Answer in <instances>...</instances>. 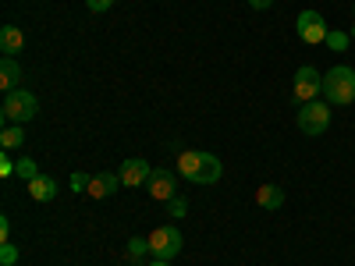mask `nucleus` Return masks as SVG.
Wrapping results in <instances>:
<instances>
[{
    "label": "nucleus",
    "mask_w": 355,
    "mask_h": 266,
    "mask_svg": "<svg viewBox=\"0 0 355 266\" xmlns=\"http://www.w3.org/2000/svg\"><path fill=\"white\" fill-rule=\"evenodd\" d=\"M178 174L192 185H217L224 174V163H220V157L206 153V150H189L178 157Z\"/></svg>",
    "instance_id": "f257e3e1"
},
{
    "label": "nucleus",
    "mask_w": 355,
    "mask_h": 266,
    "mask_svg": "<svg viewBox=\"0 0 355 266\" xmlns=\"http://www.w3.org/2000/svg\"><path fill=\"white\" fill-rule=\"evenodd\" d=\"M320 96L331 107H352L355 103V68H348V64L331 68L323 75V93Z\"/></svg>",
    "instance_id": "f03ea898"
},
{
    "label": "nucleus",
    "mask_w": 355,
    "mask_h": 266,
    "mask_svg": "<svg viewBox=\"0 0 355 266\" xmlns=\"http://www.w3.org/2000/svg\"><path fill=\"white\" fill-rule=\"evenodd\" d=\"M36 114H40V100L28 93V89L4 93V103H0V117H4V125H28Z\"/></svg>",
    "instance_id": "7ed1b4c3"
},
{
    "label": "nucleus",
    "mask_w": 355,
    "mask_h": 266,
    "mask_svg": "<svg viewBox=\"0 0 355 266\" xmlns=\"http://www.w3.org/2000/svg\"><path fill=\"white\" fill-rule=\"evenodd\" d=\"M295 121H299V132L302 135H323L331 128V103L327 100H309V103H302L299 107V117H295Z\"/></svg>",
    "instance_id": "20e7f679"
},
{
    "label": "nucleus",
    "mask_w": 355,
    "mask_h": 266,
    "mask_svg": "<svg viewBox=\"0 0 355 266\" xmlns=\"http://www.w3.org/2000/svg\"><path fill=\"white\" fill-rule=\"evenodd\" d=\"M182 245H185V238H182V231H178L174 224H164V227H157L153 234H150V256L153 259H174L178 252H182Z\"/></svg>",
    "instance_id": "39448f33"
},
{
    "label": "nucleus",
    "mask_w": 355,
    "mask_h": 266,
    "mask_svg": "<svg viewBox=\"0 0 355 266\" xmlns=\"http://www.w3.org/2000/svg\"><path fill=\"white\" fill-rule=\"evenodd\" d=\"M291 93L299 103H309L323 93V75L313 68V64H302L299 71H295V85H291Z\"/></svg>",
    "instance_id": "423d86ee"
},
{
    "label": "nucleus",
    "mask_w": 355,
    "mask_h": 266,
    "mask_svg": "<svg viewBox=\"0 0 355 266\" xmlns=\"http://www.w3.org/2000/svg\"><path fill=\"white\" fill-rule=\"evenodd\" d=\"M295 33H299L302 43L316 46V43H327V33H331V28H327V21H323L320 11H302L299 21H295Z\"/></svg>",
    "instance_id": "0eeeda50"
},
{
    "label": "nucleus",
    "mask_w": 355,
    "mask_h": 266,
    "mask_svg": "<svg viewBox=\"0 0 355 266\" xmlns=\"http://www.w3.org/2000/svg\"><path fill=\"white\" fill-rule=\"evenodd\" d=\"M146 188H150V195H153V199H160V202L174 199V195H178V170L157 167V170L150 174V181H146Z\"/></svg>",
    "instance_id": "6e6552de"
},
{
    "label": "nucleus",
    "mask_w": 355,
    "mask_h": 266,
    "mask_svg": "<svg viewBox=\"0 0 355 266\" xmlns=\"http://www.w3.org/2000/svg\"><path fill=\"white\" fill-rule=\"evenodd\" d=\"M150 174H153V167L146 163L142 157L125 160L121 170H117V177H121V185H125V188H139V185H146V181H150Z\"/></svg>",
    "instance_id": "1a4fd4ad"
},
{
    "label": "nucleus",
    "mask_w": 355,
    "mask_h": 266,
    "mask_svg": "<svg viewBox=\"0 0 355 266\" xmlns=\"http://www.w3.org/2000/svg\"><path fill=\"white\" fill-rule=\"evenodd\" d=\"M117 185H121V177H117L114 170H100L93 174V181H89V192L85 195H93V199H107L117 192Z\"/></svg>",
    "instance_id": "9d476101"
},
{
    "label": "nucleus",
    "mask_w": 355,
    "mask_h": 266,
    "mask_svg": "<svg viewBox=\"0 0 355 266\" xmlns=\"http://www.w3.org/2000/svg\"><path fill=\"white\" fill-rule=\"evenodd\" d=\"M0 89H4V93L21 89V64L15 61V57H4V61H0Z\"/></svg>",
    "instance_id": "9b49d317"
},
{
    "label": "nucleus",
    "mask_w": 355,
    "mask_h": 266,
    "mask_svg": "<svg viewBox=\"0 0 355 266\" xmlns=\"http://www.w3.org/2000/svg\"><path fill=\"white\" fill-rule=\"evenodd\" d=\"M0 50H4V57H15L25 50V33L18 25H4L0 28Z\"/></svg>",
    "instance_id": "f8f14e48"
},
{
    "label": "nucleus",
    "mask_w": 355,
    "mask_h": 266,
    "mask_svg": "<svg viewBox=\"0 0 355 266\" xmlns=\"http://www.w3.org/2000/svg\"><path fill=\"white\" fill-rule=\"evenodd\" d=\"M256 202L263 206V210H281V206H284V188H277V185H259V188H256Z\"/></svg>",
    "instance_id": "ddd939ff"
},
{
    "label": "nucleus",
    "mask_w": 355,
    "mask_h": 266,
    "mask_svg": "<svg viewBox=\"0 0 355 266\" xmlns=\"http://www.w3.org/2000/svg\"><path fill=\"white\" fill-rule=\"evenodd\" d=\"M28 195H33L36 202H50L57 195V181H53V177H46V174H40L36 181H28Z\"/></svg>",
    "instance_id": "4468645a"
},
{
    "label": "nucleus",
    "mask_w": 355,
    "mask_h": 266,
    "mask_svg": "<svg viewBox=\"0 0 355 266\" xmlns=\"http://www.w3.org/2000/svg\"><path fill=\"white\" fill-rule=\"evenodd\" d=\"M21 142H25V125H4V132H0V145L11 153V150H18Z\"/></svg>",
    "instance_id": "2eb2a0df"
},
{
    "label": "nucleus",
    "mask_w": 355,
    "mask_h": 266,
    "mask_svg": "<svg viewBox=\"0 0 355 266\" xmlns=\"http://www.w3.org/2000/svg\"><path fill=\"white\" fill-rule=\"evenodd\" d=\"M15 177H21L25 185H28V181H36V177H40L36 160H33V157H21V160H15Z\"/></svg>",
    "instance_id": "dca6fc26"
},
{
    "label": "nucleus",
    "mask_w": 355,
    "mask_h": 266,
    "mask_svg": "<svg viewBox=\"0 0 355 266\" xmlns=\"http://www.w3.org/2000/svg\"><path fill=\"white\" fill-rule=\"evenodd\" d=\"M128 256H132V259L150 256V238H128Z\"/></svg>",
    "instance_id": "f3484780"
},
{
    "label": "nucleus",
    "mask_w": 355,
    "mask_h": 266,
    "mask_svg": "<svg viewBox=\"0 0 355 266\" xmlns=\"http://www.w3.org/2000/svg\"><path fill=\"white\" fill-rule=\"evenodd\" d=\"M167 213H171L174 220H182V217L189 213V202H185L182 195H174V199H167Z\"/></svg>",
    "instance_id": "a211bd4d"
},
{
    "label": "nucleus",
    "mask_w": 355,
    "mask_h": 266,
    "mask_svg": "<svg viewBox=\"0 0 355 266\" xmlns=\"http://www.w3.org/2000/svg\"><path fill=\"white\" fill-rule=\"evenodd\" d=\"M0 263H4V266H15L18 263V249L11 242H0Z\"/></svg>",
    "instance_id": "6ab92c4d"
},
{
    "label": "nucleus",
    "mask_w": 355,
    "mask_h": 266,
    "mask_svg": "<svg viewBox=\"0 0 355 266\" xmlns=\"http://www.w3.org/2000/svg\"><path fill=\"white\" fill-rule=\"evenodd\" d=\"M89 181H93V174H85V170H75L71 174V188L75 192H89Z\"/></svg>",
    "instance_id": "aec40b11"
},
{
    "label": "nucleus",
    "mask_w": 355,
    "mask_h": 266,
    "mask_svg": "<svg viewBox=\"0 0 355 266\" xmlns=\"http://www.w3.org/2000/svg\"><path fill=\"white\" fill-rule=\"evenodd\" d=\"M327 46H331V50H348V36L334 28V33H327Z\"/></svg>",
    "instance_id": "412c9836"
},
{
    "label": "nucleus",
    "mask_w": 355,
    "mask_h": 266,
    "mask_svg": "<svg viewBox=\"0 0 355 266\" xmlns=\"http://www.w3.org/2000/svg\"><path fill=\"white\" fill-rule=\"evenodd\" d=\"M85 8H89V11H96V15H103V11L114 8V0H85Z\"/></svg>",
    "instance_id": "4be33fe9"
},
{
    "label": "nucleus",
    "mask_w": 355,
    "mask_h": 266,
    "mask_svg": "<svg viewBox=\"0 0 355 266\" xmlns=\"http://www.w3.org/2000/svg\"><path fill=\"white\" fill-rule=\"evenodd\" d=\"M0 174H4V177H11V174H15V160L8 157V150H4V157H0Z\"/></svg>",
    "instance_id": "5701e85b"
},
{
    "label": "nucleus",
    "mask_w": 355,
    "mask_h": 266,
    "mask_svg": "<svg viewBox=\"0 0 355 266\" xmlns=\"http://www.w3.org/2000/svg\"><path fill=\"white\" fill-rule=\"evenodd\" d=\"M245 4H249L252 11H266V8H270V4H274V0H245Z\"/></svg>",
    "instance_id": "b1692460"
},
{
    "label": "nucleus",
    "mask_w": 355,
    "mask_h": 266,
    "mask_svg": "<svg viewBox=\"0 0 355 266\" xmlns=\"http://www.w3.org/2000/svg\"><path fill=\"white\" fill-rule=\"evenodd\" d=\"M8 234H11V220H0V242H8Z\"/></svg>",
    "instance_id": "393cba45"
},
{
    "label": "nucleus",
    "mask_w": 355,
    "mask_h": 266,
    "mask_svg": "<svg viewBox=\"0 0 355 266\" xmlns=\"http://www.w3.org/2000/svg\"><path fill=\"white\" fill-rule=\"evenodd\" d=\"M150 266H171V263H167V259H153Z\"/></svg>",
    "instance_id": "a878e982"
},
{
    "label": "nucleus",
    "mask_w": 355,
    "mask_h": 266,
    "mask_svg": "<svg viewBox=\"0 0 355 266\" xmlns=\"http://www.w3.org/2000/svg\"><path fill=\"white\" fill-rule=\"evenodd\" d=\"M352 39H355V25H352Z\"/></svg>",
    "instance_id": "bb28decb"
},
{
    "label": "nucleus",
    "mask_w": 355,
    "mask_h": 266,
    "mask_svg": "<svg viewBox=\"0 0 355 266\" xmlns=\"http://www.w3.org/2000/svg\"><path fill=\"white\" fill-rule=\"evenodd\" d=\"M352 11H355V8H352Z\"/></svg>",
    "instance_id": "cd10ccee"
}]
</instances>
